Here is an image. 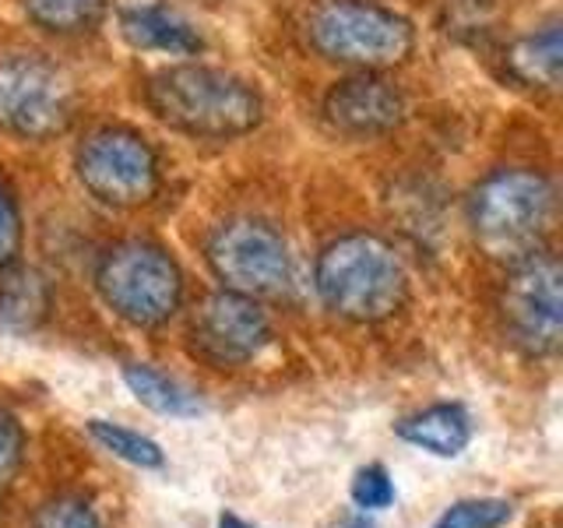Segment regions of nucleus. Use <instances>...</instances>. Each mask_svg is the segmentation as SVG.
Instances as JSON below:
<instances>
[{"label":"nucleus","mask_w":563,"mask_h":528,"mask_svg":"<svg viewBox=\"0 0 563 528\" xmlns=\"http://www.w3.org/2000/svg\"><path fill=\"white\" fill-rule=\"evenodd\" d=\"M18 254H22V211L14 190L0 176V272L18 264Z\"/></svg>","instance_id":"obj_22"},{"label":"nucleus","mask_w":563,"mask_h":528,"mask_svg":"<svg viewBox=\"0 0 563 528\" xmlns=\"http://www.w3.org/2000/svg\"><path fill=\"white\" fill-rule=\"evenodd\" d=\"M96 289L120 321L158 328L184 304V272L158 243L123 240L99 257Z\"/></svg>","instance_id":"obj_5"},{"label":"nucleus","mask_w":563,"mask_h":528,"mask_svg":"<svg viewBox=\"0 0 563 528\" xmlns=\"http://www.w3.org/2000/svg\"><path fill=\"white\" fill-rule=\"evenodd\" d=\"M81 187L106 208H141L158 194V155L145 134L99 128L75 155Z\"/></svg>","instance_id":"obj_8"},{"label":"nucleus","mask_w":563,"mask_h":528,"mask_svg":"<svg viewBox=\"0 0 563 528\" xmlns=\"http://www.w3.org/2000/svg\"><path fill=\"white\" fill-rule=\"evenodd\" d=\"M78 113L75 85L40 53L0 57V131L22 141H49L64 134Z\"/></svg>","instance_id":"obj_6"},{"label":"nucleus","mask_w":563,"mask_h":528,"mask_svg":"<svg viewBox=\"0 0 563 528\" xmlns=\"http://www.w3.org/2000/svg\"><path fill=\"white\" fill-rule=\"evenodd\" d=\"M556 219V187L542 169H493L468 198V226L489 257L518 261L542 251Z\"/></svg>","instance_id":"obj_3"},{"label":"nucleus","mask_w":563,"mask_h":528,"mask_svg":"<svg viewBox=\"0 0 563 528\" xmlns=\"http://www.w3.org/2000/svg\"><path fill=\"white\" fill-rule=\"evenodd\" d=\"M515 521V504L504 497L454 501L430 528H504Z\"/></svg>","instance_id":"obj_19"},{"label":"nucleus","mask_w":563,"mask_h":528,"mask_svg":"<svg viewBox=\"0 0 563 528\" xmlns=\"http://www.w3.org/2000/svg\"><path fill=\"white\" fill-rule=\"evenodd\" d=\"M32 528H106L99 507L78 497V493H60V497H49L40 510H35Z\"/></svg>","instance_id":"obj_20"},{"label":"nucleus","mask_w":563,"mask_h":528,"mask_svg":"<svg viewBox=\"0 0 563 528\" xmlns=\"http://www.w3.org/2000/svg\"><path fill=\"white\" fill-rule=\"evenodd\" d=\"M22 462H25V430L14 413L0 409V493L14 483Z\"/></svg>","instance_id":"obj_23"},{"label":"nucleus","mask_w":563,"mask_h":528,"mask_svg":"<svg viewBox=\"0 0 563 528\" xmlns=\"http://www.w3.org/2000/svg\"><path fill=\"white\" fill-rule=\"evenodd\" d=\"M395 433L433 458H457L472 444V416L457 402H437L395 422Z\"/></svg>","instance_id":"obj_12"},{"label":"nucleus","mask_w":563,"mask_h":528,"mask_svg":"<svg viewBox=\"0 0 563 528\" xmlns=\"http://www.w3.org/2000/svg\"><path fill=\"white\" fill-rule=\"evenodd\" d=\"M88 433H92V440L102 451H110L113 458H120V462H128L134 469H163L166 465L163 448H158L152 437L123 427V422L88 419Z\"/></svg>","instance_id":"obj_18"},{"label":"nucleus","mask_w":563,"mask_h":528,"mask_svg":"<svg viewBox=\"0 0 563 528\" xmlns=\"http://www.w3.org/2000/svg\"><path fill=\"white\" fill-rule=\"evenodd\" d=\"M53 310V289L49 282L35 272L11 264L0 272V331L25 334L35 331Z\"/></svg>","instance_id":"obj_14"},{"label":"nucleus","mask_w":563,"mask_h":528,"mask_svg":"<svg viewBox=\"0 0 563 528\" xmlns=\"http://www.w3.org/2000/svg\"><path fill=\"white\" fill-rule=\"evenodd\" d=\"M313 286L321 304L342 321L377 324L405 307L409 272L387 240L374 233H345L317 257Z\"/></svg>","instance_id":"obj_2"},{"label":"nucleus","mask_w":563,"mask_h":528,"mask_svg":"<svg viewBox=\"0 0 563 528\" xmlns=\"http://www.w3.org/2000/svg\"><path fill=\"white\" fill-rule=\"evenodd\" d=\"M409 113L401 88H395L377 70H360V75L342 78L324 96V117L339 134L349 138H380L395 131Z\"/></svg>","instance_id":"obj_11"},{"label":"nucleus","mask_w":563,"mask_h":528,"mask_svg":"<svg viewBox=\"0 0 563 528\" xmlns=\"http://www.w3.org/2000/svg\"><path fill=\"white\" fill-rule=\"evenodd\" d=\"M32 25L53 35H78L102 22L106 0H22Z\"/></svg>","instance_id":"obj_17"},{"label":"nucleus","mask_w":563,"mask_h":528,"mask_svg":"<svg viewBox=\"0 0 563 528\" xmlns=\"http://www.w3.org/2000/svg\"><path fill=\"white\" fill-rule=\"evenodd\" d=\"M307 40L331 64L387 70L409 61L416 32L409 18L377 0H317L307 14Z\"/></svg>","instance_id":"obj_4"},{"label":"nucleus","mask_w":563,"mask_h":528,"mask_svg":"<svg viewBox=\"0 0 563 528\" xmlns=\"http://www.w3.org/2000/svg\"><path fill=\"white\" fill-rule=\"evenodd\" d=\"M219 528H257V525L243 521V518H236V515H222V518H219Z\"/></svg>","instance_id":"obj_25"},{"label":"nucleus","mask_w":563,"mask_h":528,"mask_svg":"<svg viewBox=\"0 0 563 528\" xmlns=\"http://www.w3.org/2000/svg\"><path fill=\"white\" fill-rule=\"evenodd\" d=\"M120 32L137 50H158V53H173V57H190V53H198L205 46L201 32L166 4L128 8L120 14Z\"/></svg>","instance_id":"obj_13"},{"label":"nucleus","mask_w":563,"mask_h":528,"mask_svg":"<svg viewBox=\"0 0 563 528\" xmlns=\"http://www.w3.org/2000/svg\"><path fill=\"white\" fill-rule=\"evenodd\" d=\"M342 528H377V521L366 515V510H356V515H349L345 521H342Z\"/></svg>","instance_id":"obj_24"},{"label":"nucleus","mask_w":563,"mask_h":528,"mask_svg":"<svg viewBox=\"0 0 563 528\" xmlns=\"http://www.w3.org/2000/svg\"><path fill=\"white\" fill-rule=\"evenodd\" d=\"M349 497L356 504V510H366V515H377V510H387L395 504L398 490L391 472L384 465H363L356 475H352V486H349Z\"/></svg>","instance_id":"obj_21"},{"label":"nucleus","mask_w":563,"mask_h":528,"mask_svg":"<svg viewBox=\"0 0 563 528\" xmlns=\"http://www.w3.org/2000/svg\"><path fill=\"white\" fill-rule=\"evenodd\" d=\"M205 257L222 289L275 299L292 289V254L286 237L261 219H229L208 237Z\"/></svg>","instance_id":"obj_7"},{"label":"nucleus","mask_w":563,"mask_h":528,"mask_svg":"<svg viewBox=\"0 0 563 528\" xmlns=\"http://www.w3.org/2000/svg\"><path fill=\"white\" fill-rule=\"evenodd\" d=\"M148 110L173 131L208 141H229L254 131L264 102L254 85L205 64H180L155 70L145 81Z\"/></svg>","instance_id":"obj_1"},{"label":"nucleus","mask_w":563,"mask_h":528,"mask_svg":"<svg viewBox=\"0 0 563 528\" xmlns=\"http://www.w3.org/2000/svg\"><path fill=\"white\" fill-rule=\"evenodd\" d=\"M504 328L528 356H553L563 334V272L545 251L510 261L500 289Z\"/></svg>","instance_id":"obj_9"},{"label":"nucleus","mask_w":563,"mask_h":528,"mask_svg":"<svg viewBox=\"0 0 563 528\" xmlns=\"http://www.w3.org/2000/svg\"><path fill=\"white\" fill-rule=\"evenodd\" d=\"M507 70L518 85L553 92V88L560 85V75H563L560 22H545L536 32L521 35V40L507 50Z\"/></svg>","instance_id":"obj_15"},{"label":"nucleus","mask_w":563,"mask_h":528,"mask_svg":"<svg viewBox=\"0 0 563 528\" xmlns=\"http://www.w3.org/2000/svg\"><path fill=\"white\" fill-rule=\"evenodd\" d=\"M190 345L211 366H246L272 345V321L261 299L233 289L211 293L190 321Z\"/></svg>","instance_id":"obj_10"},{"label":"nucleus","mask_w":563,"mask_h":528,"mask_svg":"<svg viewBox=\"0 0 563 528\" xmlns=\"http://www.w3.org/2000/svg\"><path fill=\"white\" fill-rule=\"evenodd\" d=\"M123 384L131 387V395L145 405V409L169 416V419H190L205 413V402L190 392L187 384L173 381L163 370H155L148 363H128L123 366Z\"/></svg>","instance_id":"obj_16"}]
</instances>
